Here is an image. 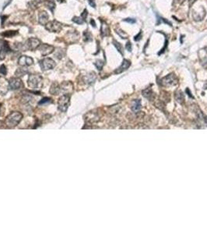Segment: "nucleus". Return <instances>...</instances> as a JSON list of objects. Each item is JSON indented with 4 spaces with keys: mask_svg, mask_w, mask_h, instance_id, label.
<instances>
[{
    "mask_svg": "<svg viewBox=\"0 0 207 234\" xmlns=\"http://www.w3.org/2000/svg\"><path fill=\"white\" fill-rule=\"evenodd\" d=\"M23 118V115L19 112H14L7 116L5 124L9 127H14L19 124Z\"/></svg>",
    "mask_w": 207,
    "mask_h": 234,
    "instance_id": "1",
    "label": "nucleus"
},
{
    "mask_svg": "<svg viewBox=\"0 0 207 234\" xmlns=\"http://www.w3.org/2000/svg\"><path fill=\"white\" fill-rule=\"evenodd\" d=\"M42 77L38 74H31L30 75L29 79H28V84L29 87L33 88V89H37V88H40L42 85Z\"/></svg>",
    "mask_w": 207,
    "mask_h": 234,
    "instance_id": "2",
    "label": "nucleus"
},
{
    "mask_svg": "<svg viewBox=\"0 0 207 234\" xmlns=\"http://www.w3.org/2000/svg\"><path fill=\"white\" fill-rule=\"evenodd\" d=\"M41 45V41L38 38H30L26 41L25 44H23L24 51H27V50H35V49H38Z\"/></svg>",
    "mask_w": 207,
    "mask_h": 234,
    "instance_id": "3",
    "label": "nucleus"
},
{
    "mask_svg": "<svg viewBox=\"0 0 207 234\" xmlns=\"http://www.w3.org/2000/svg\"><path fill=\"white\" fill-rule=\"evenodd\" d=\"M178 78L174 74H171L162 78L161 84L164 87H172L178 84Z\"/></svg>",
    "mask_w": 207,
    "mask_h": 234,
    "instance_id": "4",
    "label": "nucleus"
},
{
    "mask_svg": "<svg viewBox=\"0 0 207 234\" xmlns=\"http://www.w3.org/2000/svg\"><path fill=\"white\" fill-rule=\"evenodd\" d=\"M46 30L50 32H59L63 28V24L57 20L48 21L47 24L45 25Z\"/></svg>",
    "mask_w": 207,
    "mask_h": 234,
    "instance_id": "5",
    "label": "nucleus"
},
{
    "mask_svg": "<svg viewBox=\"0 0 207 234\" xmlns=\"http://www.w3.org/2000/svg\"><path fill=\"white\" fill-rule=\"evenodd\" d=\"M69 96L68 94H64L59 98L58 102V109L62 112H66L69 105Z\"/></svg>",
    "mask_w": 207,
    "mask_h": 234,
    "instance_id": "6",
    "label": "nucleus"
},
{
    "mask_svg": "<svg viewBox=\"0 0 207 234\" xmlns=\"http://www.w3.org/2000/svg\"><path fill=\"white\" fill-rule=\"evenodd\" d=\"M41 68L42 70H48V69H53L55 67V62L51 58H45L40 61Z\"/></svg>",
    "mask_w": 207,
    "mask_h": 234,
    "instance_id": "7",
    "label": "nucleus"
},
{
    "mask_svg": "<svg viewBox=\"0 0 207 234\" xmlns=\"http://www.w3.org/2000/svg\"><path fill=\"white\" fill-rule=\"evenodd\" d=\"M38 49H39L42 56H48L55 51V47L48 44H41Z\"/></svg>",
    "mask_w": 207,
    "mask_h": 234,
    "instance_id": "8",
    "label": "nucleus"
},
{
    "mask_svg": "<svg viewBox=\"0 0 207 234\" xmlns=\"http://www.w3.org/2000/svg\"><path fill=\"white\" fill-rule=\"evenodd\" d=\"M9 88L12 90H18L23 87L22 80H20L19 77L11 78L9 81Z\"/></svg>",
    "mask_w": 207,
    "mask_h": 234,
    "instance_id": "9",
    "label": "nucleus"
},
{
    "mask_svg": "<svg viewBox=\"0 0 207 234\" xmlns=\"http://www.w3.org/2000/svg\"><path fill=\"white\" fill-rule=\"evenodd\" d=\"M9 51H11V49H10L9 44L6 41H2L1 48H0V59L2 60L3 59H5L6 54Z\"/></svg>",
    "mask_w": 207,
    "mask_h": 234,
    "instance_id": "10",
    "label": "nucleus"
},
{
    "mask_svg": "<svg viewBox=\"0 0 207 234\" xmlns=\"http://www.w3.org/2000/svg\"><path fill=\"white\" fill-rule=\"evenodd\" d=\"M18 63L21 67H29L33 63V59L27 56H21L18 59Z\"/></svg>",
    "mask_w": 207,
    "mask_h": 234,
    "instance_id": "11",
    "label": "nucleus"
},
{
    "mask_svg": "<svg viewBox=\"0 0 207 234\" xmlns=\"http://www.w3.org/2000/svg\"><path fill=\"white\" fill-rule=\"evenodd\" d=\"M193 13H192V16H193V19L196 21H200V20H203V18L205 17L206 16V10L203 7H201L200 10H196L194 9Z\"/></svg>",
    "mask_w": 207,
    "mask_h": 234,
    "instance_id": "12",
    "label": "nucleus"
},
{
    "mask_svg": "<svg viewBox=\"0 0 207 234\" xmlns=\"http://www.w3.org/2000/svg\"><path fill=\"white\" fill-rule=\"evenodd\" d=\"M49 16L46 11H41L38 14V22L41 25H46L48 23Z\"/></svg>",
    "mask_w": 207,
    "mask_h": 234,
    "instance_id": "13",
    "label": "nucleus"
},
{
    "mask_svg": "<svg viewBox=\"0 0 207 234\" xmlns=\"http://www.w3.org/2000/svg\"><path fill=\"white\" fill-rule=\"evenodd\" d=\"M101 21V27H100V34L102 37H106V36L110 35V28L109 26L107 24V23L104 20Z\"/></svg>",
    "mask_w": 207,
    "mask_h": 234,
    "instance_id": "14",
    "label": "nucleus"
},
{
    "mask_svg": "<svg viewBox=\"0 0 207 234\" xmlns=\"http://www.w3.org/2000/svg\"><path fill=\"white\" fill-rule=\"evenodd\" d=\"M9 87V82L4 78L0 77V93L6 94Z\"/></svg>",
    "mask_w": 207,
    "mask_h": 234,
    "instance_id": "15",
    "label": "nucleus"
},
{
    "mask_svg": "<svg viewBox=\"0 0 207 234\" xmlns=\"http://www.w3.org/2000/svg\"><path fill=\"white\" fill-rule=\"evenodd\" d=\"M130 65H131L130 61L127 60V59H124L122 63V65L118 67V69H116L115 71V74H121V73H122L123 71H125V70L129 69V67H130Z\"/></svg>",
    "mask_w": 207,
    "mask_h": 234,
    "instance_id": "16",
    "label": "nucleus"
},
{
    "mask_svg": "<svg viewBox=\"0 0 207 234\" xmlns=\"http://www.w3.org/2000/svg\"><path fill=\"white\" fill-rule=\"evenodd\" d=\"M69 42H75L79 39V33L76 31H73L67 34Z\"/></svg>",
    "mask_w": 207,
    "mask_h": 234,
    "instance_id": "17",
    "label": "nucleus"
},
{
    "mask_svg": "<svg viewBox=\"0 0 207 234\" xmlns=\"http://www.w3.org/2000/svg\"><path fill=\"white\" fill-rule=\"evenodd\" d=\"M95 80H96V74L95 73H94V72L90 73V74H88L87 75H86V76L84 77V78H83V80L85 81V83L89 84H90L94 83Z\"/></svg>",
    "mask_w": 207,
    "mask_h": 234,
    "instance_id": "18",
    "label": "nucleus"
},
{
    "mask_svg": "<svg viewBox=\"0 0 207 234\" xmlns=\"http://www.w3.org/2000/svg\"><path fill=\"white\" fill-rule=\"evenodd\" d=\"M28 73V70H27V68H25L24 67H20V68H18L16 69V73H15V75H16L17 77H21L24 76L25 74H27Z\"/></svg>",
    "mask_w": 207,
    "mask_h": 234,
    "instance_id": "19",
    "label": "nucleus"
},
{
    "mask_svg": "<svg viewBox=\"0 0 207 234\" xmlns=\"http://www.w3.org/2000/svg\"><path fill=\"white\" fill-rule=\"evenodd\" d=\"M60 88L61 87L58 86V84L55 83V84L51 85V88H50V93L51 94H58L59 92H60Z\"/></svg>",
    "mask_w": 207,
    "mask_h": 234,
    "instance_id": "20",
    "label": "nucleus"
},
{
    "mask_svg": "<svg viewBox=\"0 0 207 234\" xmlns=\"http://www.w3.org/2000/svg\"><path fill=\"white\" fill-rule=\"evenodd\" d=\"M141 109V102L140 100H135L133 102V105L132 107V110L134 112H138Z\"/></svg>",
    "mask_w": 207,
    "mask_h": 234,
    "instance_id": "21",
    "label": "nucleus"
},
{
    "mask_svg": "<svg viewBox=\"0 0 207 234\" xmlns=\"http://www.w3.org/2000/svg\"><path fill=\"white\" fill-rule=\"evenodd\" d=\"M143 94L145 98H148L149 100H151V99L154 98V94H153V92H152L150 88H147V89H146L145 91H143Z\"/></svg>",
    "mask_w": 207,
    "mask_h": 234,
    "instance_id": "22",
    "label": "nucleus"
},
{
    "mask_svg": "<svg viewBox=\"0 0 207 234\" xmlns=\"http://www.w3.org/2000/svg\"><path fill=\"white\" fill-rule=\"evenodd\" d=\"M45 5L46 6L48 7V9L49 10H51L52 13L54 12V9H55V1L54 0H47L46 2H45Z\"/></svg>",
    "mask_w": 207,
    "mask_h": 234,
    "instance_id": "23",
    "label": "nucleus"
},
{
    "mask_svg": "<svg viewBox=\"0 0 207 234\" xmlns=\"http://www.w3.org/2000/svg\"><path fill=\"white\" fill-rule=\"evenodd\" d=\"M16 34H17V31H7L1 34V35L5 37V38H12Z\"/></svg>",
    "mask_w": 207,
    "mask_h": 234,
    "instance_id": "24",
    "label": "nucleus"
},
{
    "mask_svg": "<svg viewBox=\"0 0 207 234\" xmlns=\"http://www.w3.org/2000/svg\"><path fill=\"white\" fill-rule=\"evenodd\" d=\"M175 98L179 103H182L184 101V94L181 91H178L175 93Z\"/></svg>",
    "mask_w": 207,
    "mask_h": 234,
    "instance_id": "25",
    "label": "nucleus"
},
{
    "mask_svg": "<svg viewBox=\"0 0 207 234\" xmlns=\"http://www.w3.org/2000/svg\"><path fill=\"white\" fill-rule=\"evenodd\" d=\"M83 38H84L85 42H91L93 40L91 33L89 31H85L83 32Z\"/></svg>",
    "mask_w": 207,
    "mask_h": 234,
    "instance_id": "26",
    "label": "nucleus"
},
{
    "mask_svg": "<svg viewBox=\"0 0 207 234\" xmlns=\"http://www.w3.org/2000/svg\"><path fill=\"white\" fill-rule=\"evenodd\" d=\"M55 56H56V58L60 59H62L65 56V52L63 51V49H57L55 50Z\"/></svg>",
    "mask_w": 207,
    "mask_h": 234,
    "instance_id": "27",
    "label": "nucleus"
},
{
    "mask_svg": "<svg viewBox=\"0 0 207 234\" xmlns=\"http://www.w3.org/2000/svg\"><path fill=\"white\" fill-rule=\"evenodd\" d=\"M73 22H74L75 24H83L85 23V20H83L81 16H74L73 18Z\"/></svg>",
    "mask_w": 207,
    "mask_h": 234,
    "instance_id": "28",
    "label": "nucleus"
},
{
    "mask_svg": "<svg viewBox=\"0 0 207 234\" xmlns=\"http://www.w3.org/2000/svg\"><path fill=\"white\" fill-rule=\"evenodd\" d=\"M113 45L115 46V48L117 49V50H118L119 52H120L122 55H123V48L122 46V45H121L120 43L118 42H117L116 40H113Z\"/></svg>",
    "mask_w": 207,
    "mask_h": 234,
    "instance_id": "29",
    "label": "nucleus"
},
{
    "mask_svg": "<svg viewBox=\"0 0 207 234\" xmlns=\"http://www.w3.org/2000/svg\"><path fill=\"white\" fill-rule=\"evenodd\" d=\"M116 33L118 34V35L120 36L121 38H123V39H125V38H128V34L126 33H125V31H122V29H119V28H118V29H116Z\"/></svg>",
    "mask_w": 207,
    "mask_h": 234,
    "instance_id": "30",
    "label": "nucleus"
},
{
    "mask_svg": "<svg viewBox=\"0 0 207 234\" xmlns=\"http://www.w3.org/2000/svg\"><path fill=\"white\" fill-rule=\"evenodd\" d=\"M104 62L101 60H97L95 62V63H94V65H95V67L97 68L98 70H101L103 68V67H104Z\"/></svg>",
    "mask_w": 207,
    "mask_h": 234,
    "instance_id": "31",
    "label": "nucleus"
},
{
    "mask_svg": "<svg viewBox=\"0 0 207 234\" xmlns=\"http://www.w3.org/2000/svg\"><path fill=\"white\" fill-rule=\"evenodd\" d=\"M51 102V99H50V98H43L42 100H41L40 102H39V103H38V104H39V105H45V104H48V103H50Z\"/></svg>",
    "mask_w": 207,
    "mask_h": 234,
    "instance_id": "32",
    "label": "nucleus"
},
{
    "mask_svg": "<svg viewBox=\"0 0 207 234\" xmlns=\"http://www.w3.org/2000/svg\"><path fill=\"white\" fill-rule=\"evenodd\" d=\"M158 23H157V24H160V22H164V23H165V24H167L168 25H170V26H172V24H171V22H169V21H168V20H166V19H165V18H163V17H159V19H158Z\"/></svg>",
    "mask_w": 207,
    "mask_h": 234,
    "instance_id": "33",
    "label": "nucleus"
},
{
    "mask_svg": "<svg viewBox=\"0 0 207 234\" xmlns=\"http://www.w3.org/2000/svg\"><path fill=\"white\" fill-rule=\"evenodd\" d=\"M0 74H2V75L6 74V67H5V65H2L0 67Z\"/></svg>",
    "mask_w": 207,
    "mask_h": 234,
    "instance_id": "34",
    "label": "nucleus"
},
{
    "mask_svg": "<svg viewBox=\"0 0 207 234\" xmlns=\"http://www.w3.org/2000/svg\"><path fill=\"white\" fill-rule=\"evenodd\" d=\"M142 37H143V36H142V31H140V32H139V33L138 34H137V35L135 36V38H134V40L136 41V42L140 41L141 38H142Z\"/></svg>",
    "mask_w": 207,
    "mask_h": 234,
    "instance_id": "35",
    "label": "nucleus"
},
{
    "mask_svg": "<svg viewBox=\"0 0 207 234\" xmlns=\"http://www.w3.org/2000/svg\"><path fill=\"white\" fill-rule=\"evenodd\" d=\"M124 21L129 23V24H135L136 22V20L135 19H132V18H126L124 20Z\"/></svg>",
    "mask_w": 207,
    "mask_h": 234,
    "instance_id": "36",
    "label": "nucleus"
},
{
    "mask_svg": "<svg viewBox=\"0 0 207 234\" xmlns=\"http://www.w3.org/2000/svg\"><path fill=\"white\" fill-rule=\"evenodd\" d=\"M201 62H202V65H203V67L207 68V56H206L205 58H203V59L201 60Z\"/></svg>",
    "mask_w": 207,
    "mask_h": 234,
    "instance_id": "37",
    "label": "nucleus"
},
{
    "mask_svg": "<svg viewBox=\"0 0 207 234\" xmlns=\"http://www.w3.org/2000/svg\"><path fill=\"white\" fill-rule=\"evenodd\" d=\"M87 14H87V9H84V10H83V12L82 13V14H81V17H82L83 20H86V18H87Z\"/></svg>",
    "mask_w": 207,
    "mask_h": 234,
    "instance_id": "38",
    "label": "nucleus"
},
{
    "mask_svg": "<svg viewBox=\"0 0 207 234\" xmlns=\"http://www.w3.org/2000/svg\"><path fill=\"white\" fill-rule=\"evenodd\" d=\"M125 48H126V49H127L129 52L132 51V44L130 42H128L126 43V45H125Z\"/></svg>",
    "mask_w": 207,
    "mask_h": 234,
    "instance_id": "39",
    "label": "nucleus"
},
{
    "mask_svg": "<svg viewBox=\"0 0 207 234\" xmlns=\"http://www.w3.org/2000/svg\"><path fill=\"white\" fill-rule=\"evenodd\" d=\"M88 2H89V4L92 7H94V8H95L96 7V3H95V1L94 0H88Z\"/></svg>",
    "mask_w": 207,
    "mask_h": 234,
    "instance_id": "40",
    "label": "nucleus"
},
{
    "mask_svg": "<svg viewBox=\"0 0 207 234\" xmlns=\"http://www.w3.org/2000/svg\"><path fill=\"white\" fill-rule=\"evenodd\" d=\"M188 1H189V7L192 6V5L196 2V0H188Z\"/></svg>",
    "mask_w": 207,
    "mask_h": 234,
    "instance_id": "41",
    "label": "nucleus"
},
{
    "mask_svg": "<svg viewBox=\"0 0 207 234\" xmlns=\"http://www.w3.org/2000/svg\"><path fill=\"white\" fill-rule=\"evenodd\" d=\"M174 2L176 3H178V4H181L182 2H185V0H174Z\"/></svg>",
    "mask_w": 207,
    "mask_h": 234,
    "instance_id": "42",
    "label": "nucleus"
},
{
    "mask_svg": "<svg viewBox=\"0 0 207 234\" xmlns=\"http://www.w3.org/2000/svg\"><path fill=\"white\" fill-rule=\"evenodd\" d=\"M90 24H91V25L93 26V27H96V24H95V22H94V20H93V19H92V20H90Z\"/></svg>",
    "mask_w": 207,
    "mask_h": 234,
    "instance_id": "43",
    "label": "nucleus"
},
{
    "mask_svg": "<svg viewBox=\"0 0 207 234\" xmlns=\"http://www.w3.org/2000/svg\"><path fill=\"white\" fill-rule=\"evenodd\" d=\"M186 92H187L188 94H189V95L190 97H191V98H192V95H191V92H190V90L189 89V88H187V89H186Z\"/></svg>",
    "mask_w": 207,
    "mask_h": 234,
    "instance_id": "44",
    "label": "nucleus"
},
{
    "mask_svg": "<svg viewBox=\"0 0 207 234\" xmlns=\"http://www.w3.org/2000/svg\"><path fill=\"white\" fill-rule=\"evenodd\" d=\"M203 119H204V120H205V123L207 124V117L204 116V117H203Z\"/></svg>",
    "mask_w": 207,
    "mask_h": 234,
    "instance_id": "45",
    "label": "nucleus"
},
{
    "mask_svg": "<svg viewBox=\"0 0 207 234\" xmlns=\"http://www.w3.org/2000/svg\"><path fill=\"white\" fill-rule=\"evenodd\" d=\"M204 50H205L206 52H207V46H206L205 48H204Z\"/></svg>",
    "mask_w": 207,
    "mask_h": 234,
    "instance_id": "46",
    "label": "nucleus"
},
{
    "mask_svg": "<svg viewBox=\"0 0 207 234\" xmlns=\"http://www.w3.org/2000/svg\"><path fill=\"white\" fill-rule=\"evenodd\" d=\"M58 2H64V0H58Z\"/></svg>",
    "mask_w": 207,
    "mask_h": 234,
    "instance_id": "47",
    "label": "nucleus"
},
{
    "mask_svg": "<svg viewBox=\"0 0 207 234\" xmlns=\"http://www.w3.org/2000/svg\"><path fill=\"white\" fill-rule=\"evenodd\" d=\"M2 122H0V127H1V125H2Z\"/></svg>",
    "mask_w": 207,
    "mask_h": 234,
    "instance_id": "48",
    "label": "nucleus"
}]
</instances>
